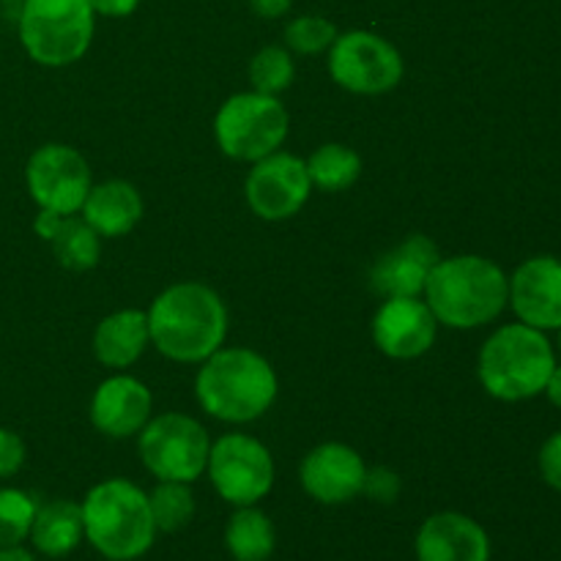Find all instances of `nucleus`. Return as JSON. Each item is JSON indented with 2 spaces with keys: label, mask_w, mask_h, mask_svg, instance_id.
<instances>
[{
  "label": "nucleus",
  "mask_w": 561,
  "mask_h": 561,
  "mask_svg": "<svg viewBox=\"0 0 561 561\" xmlns=\"http://www.w3.org/2000/svg\"><path fill=\"white\" fill-rule=\"evenodd\" d=\"M553 367H557V351L548 340V332L520 321L499 327L482 343L477 356V378L482 389L502 403H524L542 394Z\"/></svg>",
  "instance_id": "obj_4"
},
{
  "label": "nucleus",
  "mask_w": 561,
  "mask_h": 561,
  "mask_svg": "<svg viewBox=\"0 0 561 561\" xmlns=\"http://www.w3.org/2000/svg\"><path fill=\"white\" fill-rule=\"evenodd\" d=\"M400 491H403V482H400L398 471L387 469V466H367V477H365V493L367 499L378 504H394L400 499Z\"/></svg>",
  "instance_id": "obj_29"
},
{
  "label": "nucleus",
  "mask_w": 561,
  "mask_h": 561,
  "mask_svg": "<svg viewBox=\"0 0 561 561\" xmlns=\"http://www.w3.org/2000/svg\"><path fill=\"white\" fill-rule=\"evenodd\" d=\"M25 458L27 447L20 433L9 431V427H0V480H9V477L20 474L22 466H25Z\"/></svg>",
  "instance_id": "obj_30"
},
{
  "label": "nucleus",
  "mask_w": 561,
  "mask_h": 561,
  "mask_svg": "<svg viewBox=\"0 0 561 561\" xmlns=\"http://www.w3.org/2000/svg\"><path fill=\"white\" fill-rule=\"evenodd\" d=\"M420 561H491L488 531L463 513H436L416 531Z\"/></svg>",
  "instance_id": "obj_18"
},
{
  "label": "nucleus",
  "mask_w": 561,
  "mask_h": 561,
  "mask_svg": "<svg viewBox=\"0 0 561 561\" xmlns=\"http://www.w3.org/2000/svg\"><path fill=\"white\" fill-rule=\"evenodd\" d=\"M442 252L425 233L405 236L400 244L376 257L370 268V285L381 299L394 296H422L427 277Z\"/></svg>",
  "instance_id": "obj_17"
},
{
  "label": "nucleus",
  "mask_w": 561,
  "mask_h": 561,
  "mask_svg": "<svg viewBox=\"0 0 561 561\" xmlns=\"http://www.w3.org/2000/svg\"><path fill=\"white\" fill-rule=\"evenodd\" d=\"M557 332H559V343L557 345H559V356H561V327L557 329Z\"/></svg>",
  "instance_id": "obj_36"
},
{
  "label": "nucleus",
  "mask_w": 561,
  "mask_h": 561,
  "mask_svg": "<svg viewBox=\"0 0 561 561\" xmlns=\"http://www.w3.org/2000/svg\"><path fill=\"white\" fill-rule=\"evenodd\" d=\"M247 77H250L252 91L279 96V93L288 91L296 80L294 53H290L288 47H279V44H268V47L257 49V53L252 55Z\"/></svg>",
  "instance_id": "obj_25"
},
{
  "label": "nucleus",
  "mask_w": 561,
  "mask_h": 561,
  "mask_svg": "<svg viewBox=\"0 0 561 561\" xmlns=\"http://www.w3.org/2000/svg\"><path fill=\"white\" fill-rule=\"evenodd\" d=\"M88 416L102 436L115 438V442L137 438V433L153 416V394L140 378L118 370L93 389Z\"/></svg>",
  "instance_id": "obj_15"
},
{
  "label": "nucleus",
  "mask_w": 561,
  "mask_h": 561,
  "mask_svg": "<svg viewBox=\"0 0 561 561\" xmlns=\"http://www.w3.org/2000/svg\"><path fill=\"white\" fill-rule=\"evenodd\" d=\"M376 348L398 362L420 359L436 345L438 321L422 296L383 299L370 323Z\"/></svg>",
  "instance_id": "obj_13"
},
{
  "label": "nucleus",
  "mask_w": 561,
  "mask_h": 561,
  "mask_svg": "<svg viewBox=\"0 0 561 561\" xmlns=\"http://www.w3.org/2000/svg\"><path fill=\"white\" fill-rule=\"evenodd\" d=\"M25 184L27 195L42 211L69 217V214H80L91 192V164L75 146L47 142L27 159Z\"/></svg>",
  "instance_id": "obj_11"
},
{
  "label": "nucleus",
  "mask_w": 561,
  "mask_h": 561,
  "mask_svg": "<svg viewBox=\"0 0 561 561\" xmlns=\"http://www.w3.org/2000/svg\"><path fill=\"white\" fill-rule=\"evenodd\" d=\"M33 228L53 247L55 261L64 268H69V272H91V268L99 266L104 239L80 214L60 217V214L42 211L38 208V217L33 222Z\"/></svg>",
  "instance_id": "obj_21"
},
{
  "label": "nucleus",
  "mask_w": 561,
  "mask_h": 561,
  "mask_svg": "<svg viewBox=\"0 0 561 561\" xmlns=\"http://www.w3.org/2000/svg\"><path fill=\"white\" fill-rule=\"evenodd\" d=\"M542 394H546V398L551 400V403L561 411V365H559V362H557V367H553V373H551V378H548Z\"/></svg>",
  "instance_id": "obj_34"
},
{
  "label": "nucleus",
  "mask_w": 561,
  "mask_h": 561,
  "mask_svg": "<svg viewBox=\"0 0 561 561\" xmlns=\"http://www.w3.org/2000/svg\"><path fill=\"white\" fill-rule=\"evenodd\" d=\"M520 323L540 332L561 327V261L535 255L520 263L510 277V301Z\"/></svg>",
  "instance_id": "obj_16"
},
{
  "label": "nucleus",
  "mask_w": 561,
  "mask_h": 561,
  "mask_svg": "<svg viewBox=\"0 0 561 561\" xmlns=\"http://www.w3.org/2000/svg\"><path fill=\"white\" fill-rule=\"evenodd\" d=\"M206 477L219 499L233 507H252L272 493L277 466L272 449L261 438L233 431L211 438Z\"/></svg>",
  "instance_id": "obj_9"
},
{
  "label": "nucleus",
  "mask_w": 561,
  "mask_h": 561,
  "mask_svg": "<svg viewBox=\"0 0 561 561\" xmlns=\"http://www.w3.org/2000/svg\"><path fill=\"white\" fill-rule=\"evenodd\" d=\"M277 394V370L266 356L247 345H222L197 365V405L225 425L257 422L272 411Z\"/></svg>",
  "instance_id": "obj_2"
},
{
  "label": "nucleus",
  "mask_w": 561,
  "mask_h": 561,
  "mask_svg": "<svg viewBox=\"0 0 561 561\" xmlns=\"http://www.w3.org/2000/svg\"><path fill=\"white\" fill-rule=\"evenodd\" d=\"M250 9L263 20H279L294 9V0H250Z\"/></svg>",
  "instance_id": "obj_33"
},
{
  "label": "nucleus",
  "mask_w": 561,
  "mask_h": 561,
  "mask_svg": "<svg viewBox=\"0 0 561 561\" xmlns=\"http://www.w3.org/2000/svg\"><path fill=\"white\" fill-rule=\"evenodd\" d=\"M5 3H16V0H5Z\"/></svg>",
  "instance_id": "obj_37"
},
{
  "label": "nucleus",
  "mask_w": 561,
  "mask_h": 561,
  "mask_svg": "<svg viewBox=\"0 0 561 561\" xmlns=\"http://www.w3.org/2000/svg\"><path fill=\"white\" fill-rule=\"evenodd\" d=\"M38 502L20 488H0V548L22 546L31 537Z\"/></svg>",
  "instance_id": "obj_27"
},
{
  "label": "nucleus",
  "mask_w": 561,
  "mask_h": 561,
  "mask_svg": "<svg viewBox=\"0 0 561 561\" xmlns=\"http://www.w3.org/2000/svg\"><path fill=\"white\" fill-rule=\"evenodd\" d=\"M148 504H151L157 531H162V535L184 529L195 518L197 507L190 482H157V488L148 493Z\"/></svg>",
  "instance_id": "obj_26"
},
{
  "label": "nucleus",
  "mask_w": 561,
  "mask_h": 561,
  "mask_svg": "<svg viewBox=\"0 0 561 561\" xmlns=\"http://www.w3.org/2000/svg\"><path fill=\"white\" fill-rule=\"evenodd\" d=\"M82 526L85 540L96 553L110 561H135L151 551L157 540L148 493L135 482L104 480L82 499Z\"/></svg>",
  "instance_id": "obj_5"
},
{
  "label": "nucleus",
  "mask_w": 561,
  "mask_h": 561,
  "mask_svg": "<svg viewBox=\"0 0 561 561\" xmlns=\"http://www.w3.org/2000/svg\"><path fill=\"white\" fill-rule=\"evenodd\" d=\"M329 75L356 96H383L403 82L405 64L389 38L373 31H345L329 47Z\"/></svg>",
  "instance_id": "obj_10"
},
{
  "label": "nucleus",
  "mask_w": 561,
  "mask_h": 561,
  "mask_svg": "<svg viewBox=\"0 0 561 561\" xmlns=\"http://www.w3.org/2000/svg\"><path fill=\"white\" fill-rule=\"evenodd\" d=\"M27 540L33 542L38 553L49 559L69 557L85 540L82 507L71 499H53L47 504H38Z\"/></svg>",
  "instance_id": "obj_22"
},
{
  "label": "nucleus",
  "mask_w": 561,
  "mask_h": 561,
  "mask_svg": "<svg viewBox=\"0 0 561 561\" xmlns=\"http://www.w3.org/2000/svg\"><path fill=\"white\" fill-rule=\"evenodd\" d=\"M312 195L305 159L288 151H274L252 162L244 179V197L250 211L263 222L294 219Z\"/></svg>",
  "instance_id": "obj_12"
},
{
  "label": "nucleus",
  "mask_w": 561,
  "mask_h": 561,
  "mask_svg": "<svg viewBox=\"0 0 561 561\" xmlns=\"http://www.w3.org/2000/svg\"><path fill=\"white\" fill-rule=\"evenodd\" d=\"M367 463L354 447L343 442H323L305 455L299 482L310 499L327 507L354 502L365 488Z\"/></svg>",
  "instance_id": "obj_14"
},
{
  "label": "nucleus",
  "mask_w": 561,
  "mask_h": 561,
  "mask_svg": "<svg viewBox=\"0 0 561 561\" xmlns=\"http://www.w3.org/2000/svg\"><path fill=\"white\" fill-rule=\"evenodd\" d=\"M0 561H36L33 553L22 546H9V548H0Z\"/></svg>",
  "instance_id": "obj_35"
},
{
  "label": "nucleus",
  "mask_w": 561,
  "mask_h": 561,
  "mask_svg": "<svg viewBox=\"0 0 561 561\" xmlns=\"http://www.w3.org/2000/svg\"><path fill=\"white\" fill-rule=\"evenodd\" d=\"M422 299L438 327L471 332L496 321L510 301V277L485 255L438 257Z\"/></svg>",
  "instance_id": "obj_3"
},
{
  "label": "nucleus",
  "mask_w": 561,
  "mask_h": 561,
  "mask_svg": "<svg viewBox=\"0 0 561 561\" xmlns=\"http://www.w3.org/2000/svg\"><path fill=\"white\" fill-rule=\"evenodd\" d=\"M96 16H110V20H121V16L135 14L140 0H88Z\"/></svg>",
  "instance_id": "obj_32"
},
{
  "label": "nucleus",
  "mask_w": 561,
  "mask_h": 561,
  "mask_svg": "<svg viewBox=\"0 0 561 561\" xmlns=\"http://www.w3.org/2000/svg\"><path fill=\"white\" fill-rule=\"evenodd\" d=\"M225 548L236 561H268L277 548V531L272 518L257 504L236 507L225 526Z\"/></svg>",
  "instance_id": "obj_23"
},
{
  "label": "nucleus",
  "mask_w": 561,
  "mask_h": 561,
  "mask_svg": "<svg viewBox=\"0 0 561 561\" xmlns=\"http://www.w3.org/2000/svg\"><path fill=\"white\" fill-rule=\"evenodd\" d=\"M96 14L88 0H22L16 33L27 58L47 69H64L91 49Z\"/></svg>",
  "instance_id": "obj_6"
},
{
  "label": "nucleus",
  "mask_w": 561,
  "mask_h": 561,
  "mask_svg": "<svg viewBox=\"0 0 561 561\" xmlns=\"http://www.w3.org/2000/svg\"><path fill=\"white\" fill-rule=\"evenodd\" d=\"M290 118L279 96L241 91L225 99L214 115V140L236 162H257L288 140Z\"/></svg>",
  "instance_id": "obj_7"
},
{
  "label": "nucleus",
  "mask_w": 561,
  "mask_h": 561,
  "mask_svg": "<svg viewBox=\"0 0 561 561\" xmlns=\"http://www.w3.org/2000/svg\"><path fill=\"white\" fill-rule=\"evenodd\" d=\"M148 316L151 345L175 365H201L228 340V307L206 283L184 279L157 294Z\"/></svg>",
  "instance_id": "obj_1"
},
{
  "label": "nucleus",
  "mask_w": 561,
  "mask_h": 561,
  "mask_svg": "<svg viewBox=\"0 0 561 561\" xmlns=\"http://www.w3.org/2000/svg\"><path fill=\"white\" fill-rule=\"evenodd\" d=\"M337 25L321 14H301L285 25V47L294 55H321L337 38Z\"/></svg>",
  "instance_id": "obj_28"
},
{
  "label": "nucleus",
  "mask_w": 561,
  "mask_h": 561,
  "mask_svg": "<svg viewBox=\"0 0 561 561\" xmlns=\"http://www.w3.org/2000/svg\"><path fill=\"white\" fill-rule=\"evenodd\" d=\"M305 164L312 190L329 192V195L351 190L365 170L359 153L345 142H323L305 159Z\"/></svg>",
  "instance_id": "obj_24"
},
{
  "label": "nucleus",
  "mask_w": 561,
  "mask_h": 561,
  "mask_svg": "<svg viewBox=\"0 0 561 561\" xmlns=\"http://www.w3.org/2000/svg\"><path fill=\"white\" fill-rule=\"evenodd\" d=\"M211 436L190 414L164 411L153 414L137 433V455L157 482H195L206 474Z\"/></svg>",
  "instance_id": "obj_8"
},
{
  "label": "nucleus",
  "mask_w": 561,
  "mask_h": 561,
  "mask_svg": "<svg viewBox=\"0 0 561 561\" xmlns=\"http://www.w3.org/2000/svg\"><path fill=\"white\" fill-rule=\"evenodd\" d=\"M151 345V334H148V316L146 310L137 307H126V310H115L104 316L96 323L91 337L93 356L99 365L110 367V370H126Z\"/></svg>",
  "instance_id": "obj_20"
},
{
  "label": "nucleus",
  "mask_w": 561,
  "mask_h": 561,
  "mask_svg": "<svg viewBox=\"0 0 561 561\" xmlns=\"http://www.w3.org/2000/svg\"><path fill=\"white\" fill-rule=\"evenodd\" d=\"M537 466H540L542 482L561 493V431L546 438L540 455H537Z\"/></svg>",
  "instance_id": "obj_31"
},
{
  "label": "nucleus",
  "mask_w": 561,
  "mask_h": 561,
  "mask_svg": "<svg viewBox=\"0 0 561 561\" xmlns=\"http://www.w3.org/2000/svg\"><path fill=\"white\" fill-rule=\"evenodd\" d=\"M142 214H146V201H142L140 190L126 179H110L102 181V184H93L80 208V217L102 239L129 236L140 225Z\"/></svg>",
  "instance_id": "obj_19"
}]
</instances>
